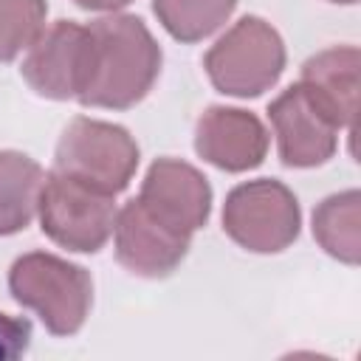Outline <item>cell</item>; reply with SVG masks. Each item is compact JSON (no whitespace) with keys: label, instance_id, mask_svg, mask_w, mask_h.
<instances>
[{"label":"cell","instance_id":"cell-1","mask_svg":"<svg viewBox=\"0 0 361 361\" xmlns=\"http://www.w3.org/2000/svg\"><path fill=\"white\" fill-rule=\"evenodd\" d=\"M90 56L79 90L85 107L127 110L138 104L161 71V48L149 28L130 14L102 17L87 25Z\"/></svg>","mask_w":361,"mask_h":361},{"label":"cell","instance_id":"cell-2","mask_svg":"<svg viewBox=\"0 0 361 361\" xmlns=\"http://www.w3.org/2000/svg\"><path fill=\"white\" fill-rule=\"evenodd\" d=\"M8 288L14 299L31 307L54 336L76 333L93 302L87 271L42 251L25 254L11 265Z\"/></svg>","mask_w":361,"mask_h":361},{"label":"cell","instance_id":"cell-3","mask_svg":"<svg viewBox=\"0 0 361 361\" xmlns=\"http://www.w3.org/2000/svg\"><path fill=\"white\" fill-rule=\"evenodd\" d=\"M203 65L220 93L248 99L279 79L285 68V45L265 20L243 17L209 48Z\"/></svg>","mask_w":361,"mask_h":361},{"label":"cell","instance_id":"cell-4","mask_svg":"<svg viewBox=\"0 0 361 361\" xmlns=\"http://www.w3.org/2000/svg\"><path fill=\"white\" fill-rule=\"evenodd\" d=\"M135 166L138 147L133 135L107 121L73 118L56 144L54 169L104 195H118L127 189Z\"/></svg>","mask_w":361,"mask_h":361},{"label":"cell","instance_id":"cell-5","mask_svg":"<svg viewBox=\"0 0 361 361\" xmlns=\"http://www.w3.org/2000/svg\"><path fill=\"white\" fill-rule=\"evenodd\" d=\"M113 197L54 169L45 175L37 206L42 231L62 248L99 251L116 226Z\"/></svg>","mask_w":361,"mask_h":361},{"label":"cell","instance_id":"cell-6","mask_svg":"<svg viewBox=\"0 0 361 361\" xmlns=\"http://www.w3.org/2000/svg\"><path fill=\"white\" fill-rule=\"evenodd\" d=\"M223 228L254 254H276L299 234V203L279 180H248L226 197Z\"/></svg>","mask_w":361,"mask_h":361},{"label":"cell","instance_id":"cell-7","mask_svg":"<svg viewBox=\"0 0 361 361\" xmlns=\"http://www.w3.org/2000/svg\"><path fill=\"white\" fill-rule=\"evenodd\" d=\"M90 56V31L87 25H76L68 20L42 28V34L31 42L28 56L23 59V79L45 99H76Z\"/></svg>","mask_w":361,"mask_h":361},{"label":"cell","instance_id":"cell-8","mask_svg":"<svg viewBox=\"0 0 361 361\" xmlns=\"http://www.w3.org/2000/svg\"><path fill=\"white\" fill-rule=\"evenodd\" d=\"M138 203L166 228L192 237L209 220L212 189L195 166L175 158H161L149 166Z\"/></svg>","mask_w":361,"mask_h":361},{"label":"cell","instance_id":"cell-9","mask_svg":"<svg viewBox=\"0 0 361 361\" xmlns=\"http://www.w3.org/2000/svg\"><path fill=\"white\" fill-rule=\"evenodd\" d=\"M116 257L118 262L138 274V276H166L172 274L180 259L186 257L189 248V237L166 228L161 220H155L141 203L138 197L124 203L121 212H116Z\"/></svg>","mask_w":361,"mask_h":361},{"label":"cell","instance_id":"cell-10","mask_svg":"<svg viewBox=\"0 0 361 361\" xmlns=\"http://www.w3.org/2000/svg\"><path fill=\"white\" fill-rule=\"evenodd\" d=\"M268 116L279 141V158L288 166H319L336 152L338 127L310 102L302 85L276 96Z\"/></svg>","mask_w":361,"mask_h":361},{"label":"cell","instance_id":"cell-11","mask_svg":"<svg viewBox=\"0 0 361 361\" xmlns=\"http://www.w3.org/2000/svg\"><path fill=\"white\" fill-rule=\"evenodd\" d=\"M195 149L203 161L226 172H245L262 164L268 152V133L254 113L209 107L197 121Z\"/></svg>","mask_w":361,"mask_h":361},{"label":"cell","instance_id":"cell-12","mask_svg":"<svg viewBox=\"0 0 361 361\" xmlns=\"http://www.w3.org/2000/svg\"><path fill=\"white\" fill-rule=\"evenodd\" d=\"M358 48L341 45L310 56L302 68V90L310 102L336 124L355 133V99H358Z\"/></svg>","mask_w":361,"mask_h":361},{"label":"cell","instance_id":"cell-13","mask_svg":"<svg viewBox=\"0 0 361 361\" xmlns=\"http://www.w3.org/2000/svg\"><path fill=\"white\" fill-rule=\"evenodd\" d=\"M45 175L23 152H0V234H14L31 223L39 206Z\"/></svg>","mask_w":361,"mask_h":361},{"label":"cell","instance_id":"cell-14","mask_svg":"<svg viewBox=\"0 0 361 361\" xmlns=\"http://www.w3.org/2000/svg\"><path fill=\"white\" fill-rule=\"evenodd\" d=\"M358 223H361V195L350 189L319 203V209L313 212V237L330 257L355 265L361 257Z\"/></svg>","mask_w":361,"mask_h":361},{"label":"cell","instance_id":"cell-15","mask_svg":"<svg viewBox=\"0 0 361 361\" xmlns=\"http://www.w3.org/2000/svg\"><path fill=\"white\" fill-rule=\"evenodd\" d=\"M237 0H152V8L161 25L180 42H197L214 34Z\"/></svg>","mask_w":361,"mask_h":361},{"label":"cell","instance_id":"cell-16","mask_svg":"<svg viewBox=\"0 0 361 361\" xmlns=\"http://www.w3.org/2000/svg\"><path fill=\"white\" fill-rule=\"evenodd\" d=\"M45 28V0H0V62L14 59Z\"/></svg>","mask_w":361,"mask_h":361},{"label":"cell","instance_id":"cell-17","mask_svg":"<svg viewBox=\"0 0 361 361\" xmlns=\"http://www.w3.org/2000/svg\"><path fill=\"white\" fill-rule=\"evenodd\" d=\"M31 341V322L0 310V361L20 358Z\"/></svg>","mask_w":361,"mask_h":361},{"label":"cell","instance_id":"cell-18","mask_svg":"<svg viewBox=\"0 0 361 361\" xmlns=\"http://www.w3.org/2000/svg\"><path fill=\"white\" fill-rule=\"evenodd\" d=\"M73 3L90 11H116V8H124L130 0H73Z\"/></svg>","mask_w":361,"mask_h":361},{"label":"cell","instance_id":"cell-19","mask_svg":"<svg viewBox=\"0 0 361 361\" xmlns=\"http://www.w3.org/2000/svg\"><path fill=\"white\" fill-rule=\"evenodd\" d=\"M333 3H355V0H333Z\"/></svg>","mask_w":361,"mask_h":361}]
</instances>
